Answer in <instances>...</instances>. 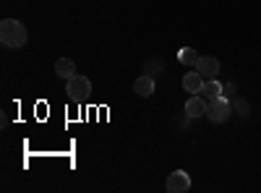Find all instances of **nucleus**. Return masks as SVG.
I'll use <instances>...</instances> for the list:
<instances>
[{"instance_id":"1","label":"nucleus","mask_w":261,"mask_h":193,"mask_svg":"<svg viewBox=\"0 0 261 193\" xmlns=\"http://www.w3.org/2000/svg\"><path fill=\"white\" fill-rule=\"evenodd\" d=\"M27 39H29V34H27V26L21 24V21L6 18L3 24H0V42H3V47L21 50V47L27 45Z\"/></svg>"},{"instance_id":"2","label":"nucleus","mask_w":261,"mask_h":193,"mask_svg":"<svg viewBox=\"0 0 261 193\" xmlns=\"http://www.w3.org/2000/svg\"><path fill=\"white\" fill-rule=\"evenodd\" d=\"M232 115V102L222 97H217V99H209V110H206V118L212 123H225L227 118Z\"/></svg>"},{"instance_id":"3","label":"nucleus","mask_w":261,"mask_h":193,"mask_svg":"<svg viewBox=\"0 0 261 193\" xmlns=\"http://www.w3.org/2000/svg\"><path fill=\"white\" fill-rule=\"evenodd\" d=\"M65 92H68V97L73 99V102H81V99H86L92 94V81L86 78V76H73V78H68V84H65Z\"/></svg>"},{"instance_id":"4","label":"nucleus","mask_w":261,"mask_h":193,"mask_svg":"<svg viewBox=\"0 0 261 193\" xmlns=\"http://www.w3.org/2000/svg\"><path fill=\"white\" fill-rule=\"evenodd\" d=\"M167 193H186L191 188V175L186 170H175V173L167 175V183H165Z\"/></svg>"},{"instance_id":"5","label":"nucleus","mask_w":261,"mask_h":193,"mask_svg":"<svg viewBox=\"0 0 261 193\" xmlns=\"http://www.w3.org/2000/svg\"><path fill=\"white\" fill-rule=\"evenodd\" d=\"M193 68L199 71L206 81H212V78L220 76V60L212 58V55H206V58H199V60H196V66H193Z\"/></svg>"},{"instance_id":"6","label":"nucleus","mask_w":261,"mask_h":193,"mask_svg":"<svg viewBox=\"0 0 261 193\" xmlns=\"http://www.w3.org/2000/svg\"><path fill=\"white\" fill-rule=\"evenodd\" d=\"M206 110H209V99H204L199 94H191L188 97V102H186L188 118H201V115H206Z\"/></svg>"},{"instance_id":"7","label":"nucleus","mask_w":261,"mask_h":193,"mask_svg":"<svg viewBox=\"0 0 261 193\" xmlns=\"http://www.w3.org/2000/svg\"><path fill=\"white\" fill-rule=\"evenodd\" d=\"M204 76L199 73V71H188L186 76H183V89L186 92H191V94H199L201 89H204Z\"/></svg>"},{"instance_id":"8","label":"nucleus","mask_w":261,"mask_h":193,"mask_svg":"<svg viewBox=\"0 0 261 193\" xmlns=\"http://www.w3.org/2000/svg\"><path fill=\"white\" fill-rule=\"evenodd\" d=\"M134 92L139 94V97H151V94H154V78H151V76H139L136 81H134Z\"/></svg>"},{"instance_id":"9","label":"nucleus","mask_w":261,"mask_h":193,"mask_svg":"<svg viewBox=\"0 0 261 193\" xmlns=\"http://www.w3.org/2000/svg\"><path fill=\"white\" fill-rule=\"evenodd\" d=\"M55 73H58L60 78H65V81L73 78V76H76V66H73V60H71V58H60V60L55 63Z\"/></svg>"},{"instance_id":"10","label":"nucleus","mask_w":261,"mask_h":193,"mask_svg":"<svg viewBox=\"0 0 261 193\" xmlns=\"http://www.w3.org/2000/svg\"><path fill=\"white\" fill-rule=\"evenodd\" d=\"M222 84L217 81V78H212V81H204V89H201V94H204V99H217V97H222Z\"/></svg>"},{"instance_id":"11","label":"nucleus","mask_w":261,"mask_h":193,"mask_svg":"<svg viewBox=\"0 0 261 193\" xmlns=\"http://www.w3.org/2000/svg\"><path fill=\"white\" fill-rule=\"evenodd\" d=\"M178 60L183 63V66H196V60H199V52H196L193 47H183L178 52Z\"/></svg>"},{"instance_id":"12","label":"nucleus","mask_w":261,"mask_h":193,"mask_svg":"<svg viewBox=\"0 0 261 193\" xmlns=\"http://www.w3.org/2000/svg\"><path fill=\"white\" fill-rule=\"evenodd\" d=\"M162 73V60H157V58H151V60H146V76H151V78H157Z\"/></svg>"},{"instance_id":"13","label":"nucleus","mask_w":261,"mask_h":193,"mask_svg":"<svg viewBox=\"0 0 261 193\" xmlns=\"http://www.w3.org/2000/svg\"><path fill=\"white\" fill-rule=\"evenodd\" d=\"M232 110L241 115V118H248V115H251V104H248L246 99H235V102H232Z\"/></svg>"},{"instance_id":"14","label":"nucleus","mask_w":261,"mask_h":193,"mask_svg":"<svg viewBox=\"0 0 261 193\" xmlns=\"http://www.w3.org/2000/svg\"><path fill=\"white\" fill-rule=\"evenodd\" d=\"M222 89H225V94H232V92H235V84L230 81V84H227V87H222Z\"/></svg>"}]
</instances>
